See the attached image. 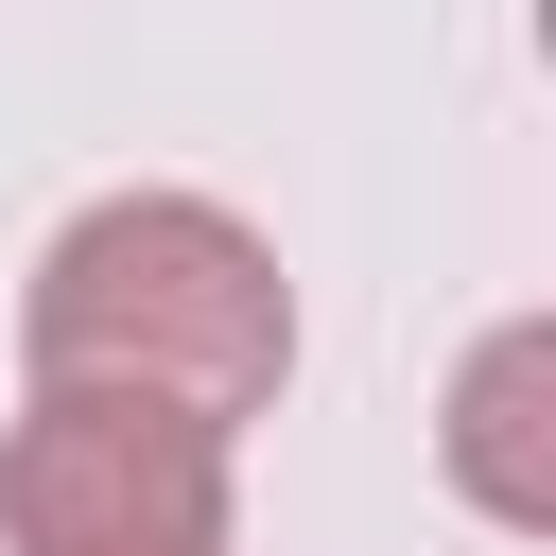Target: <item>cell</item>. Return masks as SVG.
<instances>
[{"mask_svg": "<svg viewBox=\"0 0 556 556\" xmlns=\"http://www.w3.org/2000/svg\"><path fill=\"white\" fill-rule=\"evenodd\" d=\"M539 382H556V330H539V313H521V330H486V348H469V382H452V469H469V504H486V521H521V539L556 521V469H539V434H521V417H539Z\"/></svg>", "mask_w": 556, "mask_h": 556, "instance_id": "cell-3", "label": "cell"}, {"mask_svg": "<svg viewBox=\"0 0 556 556\" xmlns=\"http://www.w3.org/2000/svg\"><path fill=\"white\" fill-rule=\"evenodd\" d=\"M0 556H226V434L35 382L0 434Z\"/></svg>", "mask_w": 556, "mask_h": 556, "instance_id": "cell-2", "label": "cell"}, {"mask_svg": "<svg viewBox=\"0 0 556 556\" xmlns=\"http://www.w3.org/2000/svg\"><path fill=\"white\" fill-rule=\"evenodd\" d=\"M17 365L35 382H87V400H156V417H278V365H295V295H278V243L208 191H104L35 243V295H17Z\"/></svg>", "mask_w": 556, "mask_h": 556, "instance_id": "cell-1", "label": "cell"}]
</instances>
